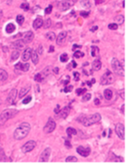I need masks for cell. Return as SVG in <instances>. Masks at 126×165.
I'll use <instances>...</instances> for the list:
<instances>
[{
	"label": "cell",
	"instance_id": "6da1fadb",
	"mask_svg": "<svg viewBox=\"0 0 126 165\" xmlns=\"http://www.w3.org/2000/svg\"><path fill=\"white\" fill-rule=\"evenodd\" d=\"M30 131V124H28L27 122L22 123L21 125L15 130L13 137L16 140H21V139H24L29 134Z\"/></svg>",
	"mask_w": 126,
	"mask_h": 165
},
{
	"label": "cell",
	"instance_id": "7a4b0ae2",
	"mask_svg": "<svg viewBox=\"0 0 126 165\" xmlns=\"http://www.w3.org/2000/svg\"><path fill=\"white\" fill-rule=\"evenodd\" d=\"M17 113L18 110L15 109H7L3 110L0 114V126L3 125L9 119L14 117Z\"/></svg>",
	"mask_w": 126,
	"mask_h": 165
},
{
	"label": "cell",
	"instance_id": "3957f363",
	"mask_svg": "<svg viewBox=\"0 0 126 165\" xmlns=\"http://www.w3.org/2000/svg\"><path fill=\"white\" fill-rule=\"evenodd\" d=\"M100 120H101L100 114L98 113H94L92 115H89V116L85 117L82 119V125L84 126L88 127V126H90V125H94V124H96V123L99 122Z\"/></svg>",
	"mask_w": 126,
	"mask_h": 165
},
{
	"label": "cell",
	"instance_id": "277c9868",
	"mask_svg": "<svg viewBox=\"0 0 126 165\" xmlns=\"http://www.w3.org/2000/svg\"><path fill=\"white\" fill-rule=\"evenodd\" d=\"M111 67L114 72L119 76H124V69L121 67V63L116 58H113L111 60Z\"/></svg>",
	"mask_w": 126,
	"mask_h": 165
},
{
	"label": "cell",
	"instance_id": "5b68a950",
	"mask_svg": "<svg viewBox=\"0 0 126 165\" xmlns=\"http://www.w3.org/2000/svg\"><path fill=\"white\" fill-rule=\"evenodd\" d=\"M114 81V76L109 70H107L106 73L104 74L100 78V84L103 85H107L112 84Z\"/></svg>",
	"mask_w": 126,
	"mask_h": 165
},
{
	"label": "cell",
	"instance_id": "8992f818",
	"mask_svg": "<svg viewBox=\"0 0 126 165\" xmlns=\"http://www.w3.org/2000/svg\"><path fill=\"white\" fill-rule=\"evenodd\" d=\"M51 70H52V67H47L46 68L43 70L42 72L38 73L34 76V80L37 82H42L50 74Z\"/></svg>",
	"mask_w": 126,
	"mask_h": 165
},
{
	"label": "cell",
	"instance_id": "52a82bcc",
	"mask_svg": "<svg viewBox=\"0 0 126 165\" xmlns=\"http://www.w3.org/2000/svg\"><path fill=\"white\" fill-rule=\"evenodd\" d=\"M72 5H73V3L71 0H63V1H60L58 3L57 6L60 11H65L69 10Z\"/></svg>",
	"mask_w": 126,
	"mask_h": 165
},
{
	"label": "cell",
	"instance_id": "ba28073f",
	"mask_svg": "<svg viewBox=\"0 0 126 165\" xmlns=\"http://www.w3.org/2000/svg\"><path fill=\"white\" fill-rule=\"evenodd\" d=\"M55 127H56V124H55V121L53 120V118L50 117L47 122V124L45 125V126L44 127V132L45 133H51L55 129Z\"/></svg>",
	"mask_w": 126,
	"mask_h": 165
},
{
	"label": "cell",
	"instance_id": "9c48e42d",
	"mask_svg": "<svg viewBox=\"0 0 126 165\" xmlns=\"http://www.w3.org/2000/svg\"><path fill=\"white\" fill-rule=\"evenodd\" d=\"M115 132H116L117 135L121 139H122V140L125 139V128H124V125H122L121 123L117 124L116 127H115Z\"/></svg>",
	"mask_w": 126,
	"mask_h": 165
},
{
	"label": "cell",
	"instance_id": "30bf717a",
	"mask_svg": "<svg viewBox=\"0 0 126 165\" xmlns=\"http://www.w3.org/2000/svg\"><path fill=\"white\" fill-rule=\"evenodd\" d=\"M36 145H37V143H36V142H35V141L30 140V141L27 142H26V143H25V144L22 146L21 149H22L23 153H29V152L32 151V150L35 148Z\"/></svg>",
	"mask_w": 126,
	"mask_h": 165
},
{
	"label": "cell",
	"instance_id": "8fae6325",
	"mask_svg": "<svg viewBox=\"0 0 126 165\" xmlns=\"http://www.w3.org/2000/svg\"><path fill=\"white\" fill-rule=\"evenodd\" d=\"M51 151H52V149L49 147L45 149V150L40 154L39 162H48L49 160V157L51 156Z\"/></svg>",
	"mask_w": 126,
	"mask_h": 165
},
{
	"label": "cell",
	"instance_id": "7c38bea8",
	"mask_svg": "<svg viewBox=\"0 0 126 165\" xmlns=\"http://www.w3.org/2000/svg\"><path fill=\"white\" fill-rule=\"evenodd\" d=\"M26 44L27 43L24 42L23 39H18V40L15 41V42H13L11 44V47L13 48V49H16L17 50H22V49H23L25 48Z\"/></svg>",
	"mask_w": 126,
	"mask_h": 165
},
{
	"label": "cell",
	"instance_id": "4fadbf2b",
	"mask_svg": "<svg viewBox=\"0 0 126 165\" xmlns=\"http://www.w3.org/2000/svg\"><path fill=\"white\" fill-rule=\"evenodd\" d=\"M76 151H77V153H78L80 156H83V157H87V156H88L90 155V149L89 147L85 148V147H83V146H78L77 149H76Z\"/></svg>",
	"mask_w": 126,
	"mask_h": 165
},
{
	"label": "cell",
	"instance_id": "5bb4252c",
	"mask_svg": "<svg viewBox=\"0 0 126 165\" xmlns=\"http://www.w3.org/2000/svg\"><path fill=\"white\" fill-rule=\"evenodd\" d=\"M16 95H17V90L16 89H13L8 96H7V99H6V102L9 103V104H13L14 103V101L16 98Z\"/></svg>",
	"mask_w": 126,
	"mask_h": 165
},
{
	"label": "cell",
	"instance_id": "9a60e30c",
	"mask_svg": "<svg viewBox=\"0 0 126 165\" xmlns=\"http://www.w3.org/2000/svg\"><path fill=\"white\" fill-rule=\"evenodd\" d=\"M69 112H70L69 107V106H65V107H63L62 110H59V112L57 113V115L58 116V117H61V118L65 119V118H66V117L69 116Z\"/></svg>",
	"mask_w": 126,
	"mask_h": 165
},
{
	"label": "cell",
	"instance_id": "2e32d148",
	"mask_svg": "<svg viewBox=\"0 0 126 165\" xmlns=\"http://www.w3.org/2000/svg\"><path fill=\"white\" fill-rule=\"evenodd\" d=\"M33 37H34L33 33L32 31H29L26 32V33L23 34V40L27 44V43H30V42H32L33 39Z\"/></svg>",
	"mask_w": 126,
	"mask_h": 165
},
{
	"label": "cell",
	"instance_id": "e0dca14e",
	"mask_svg": "<svg viewBox=\"0 0 126 165\" xmlns=\"http://www.w3.org/2000/svg\"><path fill=\"white\" fill-rule=\"evenodd\" d=\"M15 68L16 70H22V71H24V72H27L29 68H30V64L26 63H18L15 65Z\"/></svg>",
	"mask_w": 126,
	"mask_h": 165
},
{
	"label": "cell",
	"instance_id": "ac0fdd59",
	"mask_svg": "<svg viewBox=\"0 0 126 165\" xmlns=\"http://www.w3.org/2000/svg\"><path fill=\"white\" fill-rule=\"evenodd\" d=\"M32 50H33V49H32L31 48H27V49L24 50V52H23V55H22V60H23V61H27V60H30V56H31Z\"/></svg>",
	"mask_w": 126,
	"mask_h": 165
},
{
	"label": "cell",
	"instance_id": "d6986e66",
	"mask_svg": "<svg viewBox=\"0 0 126 165\" xmlns=\"http://www.w3.org/2000/svg\"><path fill=\"white\" fill-rule=\"evenodd\" d=\"M66 36H67V32H66V31H62V32H61V33L58 34V38H56V43H57L58 45H61L62 43H63L64 41H65V38H66Z\"/></svg>",
	"mask_w": 126,
	"mask_h": 165
},
{
	"label": "cell",
	"instance_id": "ffe728a7",
	"mask_svg": "<svg viewBox=\"0 0 126 165\" xmlns=\"http://www.w3.org/2000/svg\"><path fill=\"white\" fill-rule=\"evenodd\" d=\"M43 24H44L43 20L40 19V18H37L33 23V27L35 30H37V29H39L40 27H41L42 26H43Z\"/></svg>",
	"mask_w": 126,
	"mask_h": 165
},
{
	"label": "cell",
	"instance_id": "44dd1931",
	"mask_svg": "<svg viewBox=\"0 0 126 165\" xmlns=\"http://www.w3.org/2000/svg\"><path fill=\"white\" fill-rule=\"evenodd\" d=\"M31 60H32V62L34 63V64H37L38 63V61H39V57H38V54H37V52L35 51V50H32V53H31Z\"/></svg>",
	"mask_w": 126,
	"mask_h": 165
},
{
	"label": "cell",
	"instance_id": "7402d4cb",
	"mask_svg": "<svg viewBox=\"0 0 126 165\" xmlns=\"http://www.w3.org/2000/svg\"><path fill=\"white\" fill-rule=\"evenodd\" d=\"M101 66H102V63H101V62L99 60H95L93 62V63H92V68L94 70H100Z\"/></svg>",
	"mask_w": 126,
	"mask_h": 165
},
{
	"label": "cell",
	"instance_id": "603a6c76",
	"mask_svg": "<svg viewBox=\"0 0 126 165\" xmlns=\"http://www.w3.org/2000/svg\"><path fill=\"white\" fill-rule=\"evenodd\" d=\"M30 85H28L27 87H24V88H22L20 92V93H19V98L20 99L23 98L25 95H27V93L30 91Z\"/></svg>",
	"mask_w": 126,
	"mask_h": 165
},
{
	"label": "cell",
	"instance_id": "cb8c5ba5",
	"mask_svg": "<svg viewBox=\"0 0 126 165\" xmlns=\"http://www.w3.org/2000/svg\"><path fill=\"white\" fill-rule=\"evenodd\" d=\"M7 78H8V73L3 69H0V81H4Z\"/></svg>",
	"mask_w": 126,
	"mask_h": 165
},
{
	"label": "cell",
	"instance_id": "d4e9b609",
	"mask_svg": "<svg viewBox=\"0 0 126 165\" xmlns=\"http://www.w3.org/2000/svg\"><path fill=\"white\" fill-rule=\"evenodd\" d=\"M66 132H67V135H68V137L69 139H71L72 135H75L77 134V132L75 128H72V127H69L66 129Z\"/></svg>",
	"mask_w": 126,
	"mask_h": 165
},
{
	"label": "cell",
	"instance_id": "484cf974",
	"mask_svg": "<svg viewBox=\"0 0 126 165\" xmlns=\"http://www.w3.org/2000/svg\"><path fill=\"white\" fill-rule=\"evenodd\" d=\"M80 5L82 7L86 9H90L91 7V3L90 0H80Z\"/></svg>",
	"mask_w": 126,
	"mask_h": 165
},
{
	"label": "cell",
	"instance_id": "4316f807",
	"mask_svg": "<svg viewBox=\"0 0 126 165\" xmlns=\"http://www.w3.org/2000/svg\"><path fill=\"white\" fill-rule=\"evenodd\" d=\"M114 20L117 23V25H121L124 22V17L122 15H117L114 17Z\"/></svg>",
	"mask_w": 126,
	"mask_h": 165
},
{
	"label": "cell",
	"instance_id": "83f0119b",
	"mask_svg": "<svg viewBox=\"0 0 126 165\" xmlns=\"http://www.w3.org/2000/svg\"><path fill=\"white\" fill-rule=\"evenodd\" d=\"M15 30H16V27H15V25H14L13 24H12V23L8 24L6 25V31L7 33H9V34L13 33Z\"/></svg>",
	"mask_w": 126,
	"mask_h": 165
},
{
	"label": "cell",
	"instance_id": "f1b7e54d",
	"mask_svg": "<svg viewBox=\"0 0 126 165\" xmlns=\"http://www.w3.org/2000/svg\"><path fill=\"white\" fill-rule=\"evenodd\" d=\"M99 53H100V49L97 46H91V55H92V56L97 57L99 55Z\"/></svg>",
	"mask_w": 126,
	"mask_h": 165
},
{
	"label": "cell",
	"instance_id": "f546056e",
	"mask_svg": "<svg viewBox=\"0 0 126 165\" xmlns=\"http://www.w3.org/2000/svg\"><path fill=\"white\" fill-rule=\"evenodd\" d=\"M104 97L107 100H110L111 99L112 96H113V92L111 89H105L104 92Z\"/></svg>",
	"mask_w": 126,
	"mask_h": 165
},
{
	"label": "cell",
	"instance_id": "4dcf8cb0",
	"mask_svg": "<svg viewBox=\"0 0 126 165\" xmlns=\"http://www.w3.org/2000/svg\"><path fill=\"white\" fill-rule=\"evenodd\" d=\"M20 56V52L19 50H15L11 54V61H15Z\"/></svg>",
	"mask_w": 126,
	"mask_h": 165
},
{
	"label": "cell",
	"instance_id": "1f68e13d",
	"mask_svg": "<svg viewBox=\"0 0 126 165\" xmlns=\"http://www.w3.org/2000/svg\"><path fill=\"white\" fill-rule=\"evenodd\" d=\"M46 38H48V39H49L50 41H54L55 39V34L54 33V32H52V31H50V32H48L47 34H46Z\"/></svg>",
	"mask_w": 126,
	"mask_h": 165
},
{
	"label": "cell",
	"instance_id": "d6a6232c",
	"mask_svg": "<svg viewBox=\"0 0 126 165\" xmlns=\"http://www.w3.org/2000/svg\"><path fill=\"white\" fill-rule=\"evenodd\" d=\"M16 22L18 23V24L22 25L23 23L24 22V17H23V16H22V15H18V16L16 17Z\"/></svg>",
	"mask_w": 126,
	"mask_h": 165
},
{
	"label": "cell",
	"instance_id": "836d02e7",
	"mask_svg": "<svg viewBox=\"0 0 126 165\" xmlns=\"http://www.w3.org/2000/svg\"><path fill=\"white\" fill-rule=\"evenodd\" d=\"M87 92V89H77L75 90V92L78 96H81V95H84Z\"/></svg>",
	"mask_w": 126,
	"mask_h": 165
},
{
	"label": "cell",
	"instance_id": "e575fe53",
	"mask_svg": "<svg viewBox=\"0 0 126 165\" xmlns=\"http://www.w3.org/2000/svg\"><path fill=\"white\" fill-rule=\"evenodd\" d=\"M52 25V20L51 19H47L45 23H44V28L45 29H47L48 27H50Z\"/></svg>",
	"mask_w": 126,
	"mask_h": 165
},
{
	"label": "cell",
	"instance_id": "d590c367",
	"mask_svg": "<svg viewBox=\"0 0 126 165\" xmlns=\"http://www.w3.org/2000/svg\"><path fill=\"white\" fill-rule=\"evenodd\" d=\"M60 60H61L62 62H63V63L67 62V61L69 60V56H68V55H67L66 53L62 54L61 56H60Z\"/></svg>",
	"mask_w": 126,
	"mask_h": 165
},
{
	"label": "cell",
	"instance_id": "8d00e7d4",
	"mask_svg": "<svg viewBox=\"0 0 126 165\" xmlns=\"http://www.w3.org/2000/svg\"><path fill=\"white\" fill-rule=\"evenodd\" d=\"M77 160H78L77 158L74 156H69L65 159L66 162H73L74 163V162H77Z\"/></svg>",
	"mask_w": 126,
	"mask_h": 165
},
{
	"label": "cell",
	"instance_id": "74e56055",
	"mask_svg": "<svg viewBox=\"0 0 126 165\" xmlns=\"http://www.w3.org/2000/svg\"><path fill=\"white\" fill-rule=\"evenodd\" d=\"M90 98H91V94L90 93H87V94H85L83 96L82 100V102H87V101H89L90 99Z\"/></svg>",
	"mask_w": 126,
	"mask_h": 165
},
{
	"label": "cell",
	"instance_id": "f35d334b",
	"mask_svg": "<svg viewBox=\"0 0 126 165\" xmlns=\"http://www.w3.org/2000/svg\"><path fill=\"white\" fill-rule=\"evenodd\" d=\"M20 8H21L22 10H25V11H27V10H29V9H30V6H29V4H28L27 3H22V4L20 5Z\"/></svg>",
	"mask_w": 126,
	"mask_h": 165
},
{
	"label": "cell",
	"instance_id": "ab89813d",
	"mask_svg": "<svg viewBox=\"0 0 126 165\" xmlns=\"http://www.w3.org/2000/svg\"><path fill=\"white\" fill-rule=\"evenodd\" d=\"M74 57L75 58H79V57H83L84 56V53L81 51H75L74 53Z\"/></svg>",
	"mask_w": 126,
	"mask_h": 165
},
{
	"label": "cell",
	"instance_id": "60d3db41",
	"mask_svg": "<svg viewBox=\"0 0 126 165\" xmlns=\"http://www.w3.org/2000/svg\"><path fill=\"white\" fill-rule=\"evenodd\" d=\"M117 27H118L117 24H114V23L110 24L108 25V28H109L110 30H117Z\"/></svg>",
	"mask_w": 126,
	"mask_h": 165
},
{
	"label": "cell",
	"instance_id": "b9f144b4",
	"mask_svg": "<svg viewBox=\"0 0 126 165\" xmlns=\"http://www.w3.org/2000/svg\"><path fill=\"white\" fill-rule=\"evenodd\" d=\"M52 5L48 6L45 10V14H50V13H52Z\"/></svg>",
	"mask_w": 126,
	"mask_h": 165
},
{
	"label": "cell",
	"instance_id": "7bdbcfd3",
	"mask_svg": "<svg viewBox=\"0 0 126 165\" xmlns=\"http://www.w3.org/2000/svg\"><path fill=\"white\" fill-rule=\"evenodd\" d=\"M31 99H32V97H31L30 96H27V98H25V99H23V104H28V103L31 101Z\"/></svg>",
	"mask_w": 126,
	"mask_h": 165
},
{
	"label": "cell",
	"instance_id": "ee69618b",
	"mask_svg": "<svg viewBox=\"0 0 126 165\" xmlns=\"http://www.w3.org/2000/svg\"><path fill=\"white\" fill-rule=\"evenodd\" d=\"M90 14V12H87V11H81L80 12V16L83 17H87Z\"/></svg>",
	"mask_w": 126,
	"mask_h": 165
},
{
	"label": "cell",
	"instance_id": "f6af8a7d",
	"mask_svg": "<svg viewBox=\"0 0 126 165\" xmlns=\"http://www.w3.org/2000/svg\"><path fill=\"white\" fill-rule=\"evenodd\" d=\"M73 76H74V80L75 81H79V74L78 73V72H74L73 73Z\"/></svg>",
	"mask_w": 126,
	"mask_h": 165
},
{
	"label": "cell",
	"instance_id": "bcb514c9",
	"mask_svg": "<svg viewBox=\"0 0 126 165\" xmlns=\"http://www.w3.org/2000/svg\"><path fill=\"white\" fill-rule=\"evenodd\" d=\"M72 85H69V87H66V88H65V89H64V91H65V92H72Z\"/></svg>",
	"mask_w": 126,
	"mask_h": 165
},
{
	"label": "cell",
	"instance_id": "7dc6e473",
	"mask_svg": "<svg viewBox=\"0 0 126 165\" xmlns=\"http://www.w3.org/2000/svg\"><path fill=\"white\" fill-rule=\"evenodd\" d=\"M43 46H42L41 45H40L39 46V47H38V49H37V53H39V54H42V53H43Z\"/></svg>",
	"mask_w": 126,
	"mask_h": 165
},
{
	"label": "cell",
	"instance_id": "c3c4849f",
	"mask_svg": "<svg viewBox=\"0 0 126 165\" xmlns=\"http://www.w3.org/2000/svg\"><path fill=\"white\" fill-rule=\"evenodd\" d=\"M65 146H66V147H68V148H72V145H71V143H70L69 140H68V139H65Z\"/></svg>",
	"mask_w": 126,
	"mask_h": 165
},
{
	"label": "cell",
	"instance_id": "681fc988",
	"mask_svg": "<svg viewBox=\"0 0 126 165\" xmlns=\"http://www.w3.org/2000/svg\"><path fill=\"white\" fill-rule=\"evenodd\" d=\"M94 103H95V105H97V106L100 105V99H97V98H96V99H94Z\"/></svg>",
	"mask_w": 126,
	"mask_h": 165
},
{
	"label": "cell",
	"instance_id": "f907efd6",
	"mask_svg": "<svg viewBox=\"0 0 126 165\" xmlns=\"http://www.w3.org/2000/svg\"><path fill=\"white\" fill-rule=\"evenodd\" d=\"M120 92H121V95H120V96H121V98L124 100V99H125V96H124V90H121Z\"/></svg>",
	"mask_w": 126,
	"mask_h": 165
},
{
	"label": "cell",
	"instance_id": "816d5d0a",
	"mask_svg": "<svg viewBox=\"0 0 126 165\" xmlns=\"http://www.w3.org/2000/svg\"><path fill=\"white\" fill-rule=\"evenodd\" d=\"M104 2V0H95V3L97 5H99V4H101Z\"/></svg>",
	"mask_w": 126,
	"mask_h": 165
},
{
	"label": "cell",
	"instance_id": "f5cc1de1",
	"mask_svg": "<svg viewBox=\"0 0 126 165\" xmlns=\"http://www.w3.org/2000/svg\"><path fill=\"white\" fill-rule=\"evenodd\" d=\"M59 110H60V107H59V105H58V106H57V107H56V109H55V110H54V111H55V113L57 114V113L59 112Z\"/></svg>",
	"mask_w": 126,
	"mask_h": 165
},
{
	"label": "cell",
	"instance_id": "db71d44e",
	"mask_svg": "<svg viewBox=\"0 0 126 165\" xmlns=\"http://www.w3.org/2000/svg\"><path fill=\"white\" fill-rule=\"evenodd\" d=\"M97 28H98V27H97V26H94V27L90 28V31H93V32H94L96 30H97Z\"/></svg>",
	"mask_w": 126,
	"mask_h": 165
},
{
	"label": "cell",
	"instance_id": "11a10c76",
	"mask_svg": "<svg viewBox=\"0 0 126 165\" xmlns=\"http://www.w3.org/2000/svg\"><path fill=\"white\" fill-rule=\"evenodd\" d=\"M48 52H50V53H53L54 52V46H50V49H49V51Z\"/></svg>",
	"mask_w": 126,
	"mask_h": 165
},
{
	"label": "cell",
	"instance_id": "9f6ffc18",
	"mask_svg": "<svg viewBox=\"0 0 126 165\" xmlns=\"http://www.w3.org/2000/svg\"><path fill=\"white\" fill-rule=\"evenodd\" d=\"M72 67H76V66H77L76 63H75L74 60H72Z\"/></svg>",
	"mask_w": 126,
	"mask_h": 165
},
{
	"label": "cell",
	"instance_id": "6f0895ef",
	"mask_svg": "<svg viewBox=\"0 0 126 165\" xmlns=\"http://www.w3.org/2000/svg\"><path fill=\"white\" fill-rule=\"evenodd\" d=\"M124 107H125V105H124V104L122 105V106H121V112H122V113H124Z\"/></svg>",
	"mask_w": 126,
	"mask_h": 165
},
{
	"label": "cell",
	"instance_id": "680465c9",
	"mask_svg": "<svg viewBox=\"0 0 126 165\" xmlns=\"http://www.w3.org/2000/svg\"><path fill=\"white\" fill-rule=\"evenodd\" d=\"M81 47H82L81 46H77L76 44H75V45L73 46V48H72V49H73V50H74L75 48H81Z\"/></svg>",
	"mask_w": 126,
	"mask_h": 165
},
{
	"label": "cell",
	"instance_id": "91938a15",
	"mask_svg": "<svg viewBox=\"0 0 126 165\" xmlns=\"http://www.w3.org/2000/svg\"><path fill=\"white\" fill-rule=\"evenodd\" d=\"M3 10H0V20H1L2 17H3Z\"/></svg>",
	"mask_w": 126,
	"mask_h": 165
},
{
	"label": "cell",
	"instance_id": "94428289",
	"mask_svg": "<svg viewBox=\"0 0 126 165\" xmlns=\"http://www.w3.org/2000/svg\"><path fill=\"white\" fill-rule=\"evenodd\" d=\"M54 71H55L56 74H58V67L55 68V69H54Z\"/></svg>",
	"mask_w": 126,
	"mask_h": 165
},
{
	"label": "cell",
	"instance_id": "6125c7cd",
	"mask_svg": "<svg viewBox=\"0 0 126 165\" xmlns=\"http://www.w3.org/2000/svg\"><path fill=\"white\" fill-rule=\"evenodd\" d=\"M92 81V82H91L92 84H94V83H95V79H94H94H92V81Z\"/></svg>",
	"mask_w": 126,
	"mask_h": 165
},
{
	"label": "cell",
	"instance_id": "be15d7a7",
	"mask_svg": "<svg viewBox=\"0 0 126 165\" xmlns=\"http://www.w3.org/2000/svg\"><path fill=\"white\" fill-rule=\"evenodd\" d=\"M77 2V0H72V3H76Z\"/></svg>",
	"mask_w": 126,
	"mask_h": 165
},
{
	"label": "cell",
	"instance_id": "e7e4bbea",
	"mask_svg": "<svg viewBox=\"0 0 126 165\" xmlns=\"http://www.w3.org/2000/svg\"><path fill=\"white\" fill-rule=\"evenodd\" d=\"M124 3H125V2H124H124H123V7H124Z\"/></svg>",
	"mask_w": 126,
	"mask_h": 165
}]
</instances>
